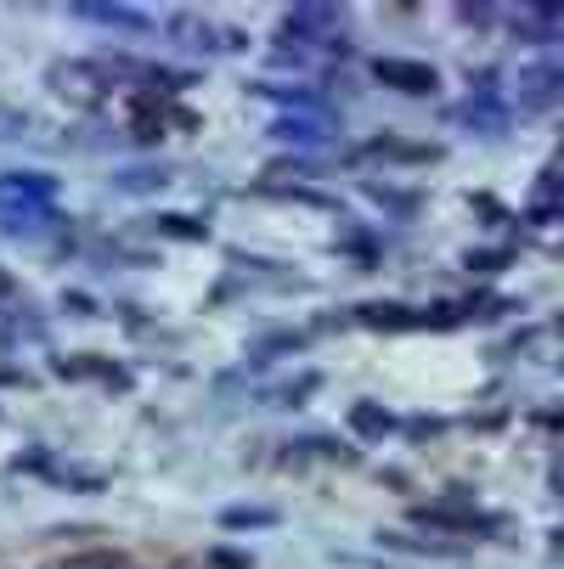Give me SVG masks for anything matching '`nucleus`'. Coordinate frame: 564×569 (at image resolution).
<instances>
[{"mask_svg": "<svg viewBox=\"0 0 564 569\" xmlns=\"http://www.w3.org/2000/svg\"><path fill=\"white\" fill-rule=\"evenodd\" d=\"M113 74H124V63H57L52 68V85L63 90V97L74 102H102L108 90H113Z\"/></svg>", "mask_w": 564, "mask_h": 569, "instance_id": "1", "label": "nucleus"}, {"mask_svg": "<svg viewBox=\"0 0 564 569\" xmlns=\"http://www.w3.org/2000/svg\"><path fill=\"white\" fill-rule=\"evenodd\" d=\"M412 518H417V525H430V530H457V536H491V530H502L497 513H475V507H417Z\"/></svg>", "mask_w": 564, "mask_h": 569, "instance_id": "2", "label": "nucleus"}, {"mask_svg": "<svg viewBox=\"0 0 564 569\" xmlns=\"http://www.w3.org/2000/svg\"><path fill=\"white\" fill-rule=\"evenodd\" d=\"M339 29V12L334 7H294L282 18V40H300V45H327Z\"/></svg>", "mask_w": 564, "mask_h": 569, "instance_id": "3", "label": "nucleus"}, {"mask_svg": "<svg viewBox=\"0 0 564 569\" xmlns=\"http://www.w3.org/2000/svg\"><path fill=\"white\" fill-rule=\"evenodd\" d=\"M372 74H379L384 85H395V90H406V97H430V90L441 85V74L430 63H401V57H379Z\"/></svg>", "mask_w": 564, "mask_h": 569, "instance_id": "4", "label": "nucleus"}, {"mask_svg": "<svg viewBox=\"0 0 564 569\" xmlns=\"http://www.w3.org/2000/svg\"><path fill=\"white\" fill-rule=\"evenodd\" d=\"M79 18H90V23H108V29H135V34H148L153 29V18L148 12H135V7H74Z\"/></svg>", "mask_w": 564, "mask_h": 569, "instance_id": "5", "label": "nucleus"}, {"mask_svg": "<svg viewBox=\"0 0 564 569\" xmlns=\"http://www.w3.org/2000/svg\"><path fill=\"white\" fill-rule=\"evenodd\" d=\"M350 429H356L361 440H384V435L395 429V417H390L384 406H372V401H356V406H350Z\"/></svg>", "mask_w": 564, "mask_h": 569, "instance_id": "6", "label": "nucleus"}, {"mask_svg": "<svg viewBox=\"0 0 564 569\" xmlns=\"http://www.w3.org/2000/svg\"><path fill=\"white\" fill-rule=\"evenodd\" d=\"M553 97H558V74H553V68L520 74V102H525V108H553Z\"/></svg>", "mask_w": 564, "mask_h": 569, "instance_id": "7", "label": "nucleus"}, {"mask_svg": "<svg viewBox=\"0 0 564 569\" xmlns=\"http://www.w3.org/2000/svg\"><path fill=\"white\" fill-rule=\"evenodd\" d=\"M276 518H282L276 507H226L220 525L226 530H265V525H276Z\"/></svg>", "mask_w": 564, "mask_h": 569, "instance_id": "8", "label": "nucleus"}, {"mask_svg": "<svg viewBox=\"0 0 564 569\" xmlns=\"http://www.w3.org/2000/svg\"><path fill=\"white\" fill-rule=\"evenodd\" d=\"M367 153H379V158H401V164H430V158H435V147H412V141H390V135H379Z\"/></svg>", "mask_w": 564, "mask_h": 569, "instance_id": "9", "label": "nucleus"}, {"mask_svg": "<svg viewBox=\"0 0 564 569\" xmlns=\"http://www.w3.org/2000/svg\"><path fill=\"white\" fill-rule=\"evenodd\" d=\"M316 390H322V372H300L294 384H282V390H276V401H271V406H305V395H316Z\"/></svg>", "mask_w": 564, "mask_h": 569, "instance_id": "10", "label": "nucleus"}, {"mask_svg": "<svg viewBox=\"0 0 564 569\" xmlns=\"http://www.w3.org/2000/svg\"><path fill=\"white\" fill-rule=\"evenodd\" d=\"M164 180H170L164 169H124V175H113V186H119V193H159Z\"/></svg>", "mask_w": 564, "mask_h": 569, "instance_id": "11", "label": "nucleus"}, {"mask_svg": "<svg viewBox=\"0 0 564 569\" xmlns=\"http://www.w3.org/2000/svg\"><path fill=\"white\" fill-rule=\"evenodd\" d=\"M367 198L384 204V209H395V215H417V198H412V193H395V186H379V180L367 186Z\"/></svg>", "mask_w": 564, "mask_h": 569, "instance_id": "12", "label": "nucleus"}, {"mask_svg": "<svg viewBox=\"0 0 564 569\" xmlns=\"http://www.w3.org/2000/svg\"><path fill=\"white\" fill-rule=\"evenodd\" d=\"M384 547H401V552H441V558H457L463 541H412V536H384Z\"/></svg>", "mask_w": 564, "mask_h": 569, "instance_id": "13", "label": "nucleus"}, {"mask_svg": "<svg viewBox=\"0 0 564 569\" xmlns=\"http://www.w3.org/2000/svg\"><path fill=\"white\" fill-rule=\"evenodd\" d=\"M282 350H305V333H276V339L254 344V366H260V361H271V355H282Z\"/></svg>", "mask_w": 564, "mask_h": 569, "instance_id": "14", "label": "nucleus"}, {"mask_svg": "<svg viewBox=\"0 0 564 569\" xmlns=\"http://www.w3.org/2000/svg\"><path fill=\"white\" fill-rule=\"evenodd\" d=\"M159 231H170V237H186V243H198V237H204V226H198L193 215H159Z\"/></svg>", "mask_w": 564, "mask_h": 569, "instance_id": "15", "label": "nucleus"}, {"mask_svg": "<svg viewBox=\"0 0 564 569\" xmlns=\"http://www.w3.org/2000/svg\"><path fill=\"white\" fill-rule=\"evenodd\" d=\"M57 485H74V491H102L108 480H102V473H85V468H57Z\"/></svg>", "mask_w": 564, "mask_h": 569, "instance_id": "16", "label": "nucleus"}, {"mask_svg": "<svg viewBox=\"0 0 564 569\" xmlns=\"http://www.w3.org/2000/svg\"><path fill=\"white\" fill-rule=\"evenodd\" d=\"M276 135H289V141H322V124H305V119H282Z\"/></svg>", "mask_w": 564, "mask_h": 569, "instance_id": "17", "label": "nucleus"}, {"mask_svg": "<svg viewBox=\"0 0 564 569\" xmlns=\"http://www.w3.org/2000/svg\"><path fill=\"white\" fill-rule=\"evenodd\" d=\"M209 563H215V569H249L243 552H209Z\"/></svg>", "mask_w": 564, "mask_h": 569, "instance_id": "18", "label": "nucleus"}, {"mask_svg": "<svg viewBox=\"0 0 564 569\" xmlns=\"http://www.w3.org/2000/svg\"><path fill=\"white\" fill-rule=\"evenodd\" d=\"M63 310H74V316H97V305H90L85 294H63Z\"/></svg>", "mask_w": 564, "mask_h": 569, "instance_id": "19", "label": "nucleus"}, {"mask_svg": "<svg viewBox=\"0 0 564 569\" xmlns=\"http://www.w3.org/2000/svg\"><path fill=\"white\" fill-rule=\"evenodd\" d=\"M468 265H480V271H502V254H468Z\"/></svg>", "mask_w": 564, "mask_h": 569, "instance_id": "20", "label": "nucleus"}, {"mask_svg": "<svg viewBox=\"0 0 564 569\" xmlns=\"http://www.w3.org/2000/svg\"><path fill=\"white\" fill-rule=\"evenodd\" d=\"M0 384H23V372H12V366H0Z\"/></svg>", "mask_w": 564, "mask_h": 569, "instance_id": "21", "label": "nucleus"}, {"mask_svg": "<svg viewBox=\"0 0 564 569\" xmlns=\"http://www.w3.org/2000/svg\"><path fill=\"white\" fill-rule=\"evenodd\" d=\"M0 294H12V282H7V276H0Z\"/></svg>", "mask_w": 564, "mask_h": 569, "instance_id": "22", "label": "nucleus"}]
</instances>
